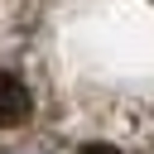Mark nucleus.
Instances as JSON below:
<instances>
[{
  "instance_id": "obj_1",
  "label": "nucleus",
  "mask_w": 154,
  "mask_h": 154,
  "mask_svg": "<svg viewBox=\"0 0 154 154\" xmlns=\"http://www.w3.org/2000/svg\"><path fill=\"white\" fill-rule=\"evenodd\" d=\"M29 111H34V101H29V87H24L14 72H0V130H14V125H24V120H29Z\"/></svg>"
},
{
  "instance_id": "obj_2",
  "label": "nucleus",
  "mask_w": 154,
  "mask_h": 154,
  "mask_svg": "<svg viewBox=\"0 0 154 154\" xmlns=\"http://www.w3.org/2000/svg\"><path fill=\"white\" fill-rule=\"evenodd\" d=\"M77 154H120V149H116V144H82Z\"/></svg>"
}]
</instances>
